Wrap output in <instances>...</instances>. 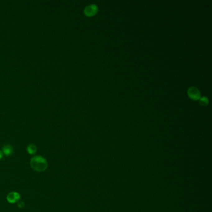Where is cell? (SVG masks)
I'll return each instance as SVG.
<instances>
[{
    "mask_svg": "<svg viewBox=\"0 0 212 212\" xmlns=\"http://www.w3.org/2000/svg\"><path fill=\"white\" fill-rule=\"evenodd\" d=\"M98 11V7L95 4H90L84 9V13L87 16H93Z\"/></svg>",
    "mask_w": 212,
    "mask_h": 212,
    "instance_id": "3957f363",
    "label": "cell"
},
{
    "mask_svg": "<svg viewBox=\"0 0 212 212\" xmlns=\"http://www.w3.org/2000/svg\"><path fill=\"white\" fill-rule=\"evenodd\" d=\"M2 157H3V154H2V152H1V151H0V160L2 158Z\"/></svg>",
    "mask_w": 212,
    "mask_h": 212,
    "instance_id": "9c48e42d",
    "label": "cell"
},
{
    "mask_svg": "<svg viewBox=\"0 0 212 212\" xmlns=\"http://www.w3.org/2000/svg\"><path fill=\"white\" fill-rule=\"evenodd\" d=\"M20 199V195L16 192L9 193L7 196V200L10 204H15Z\"/></svg>",
    "mask_w": 212,
    "mask_h": 212,
    "instance_id": "277c9868",
    "label": "cell"
},
{
    "mask_svg": "<svg viewBox=\"0 0 212 212\" xmlns=\"http://www.w3.org/2000/svg\"><path fill=\"white\" fill-rule=\"evenodd\" d=\"M17 206L19 207V208H22L24 206V203L22 201H20L18 202Z\"/></svg>",
    "mask_w": 212,
    "mask_h": 212,
    "instance_id": "ba28073f",
    "label": "cell"
},
{
    "mask_svg": "<svg viewBox=\"0 0 212 212\" xmlns=\"http://www.w3.org/2000/svg\"><path fill=\"white\" fill-rule=\"evenodd\" d=\"M31 168L37 172H44L47 168V162L42 156H36L31 158L30 161Z\"/></svg>",
    "mask_w": 212,
    "mask_h": 212,
    "instance_id": "6da1fadb",
    "label": "cell"
},
{
    "mask_svg": "<svg viewBox=\"0 0 212 212\" xmlns=\"http://www.w3.org/2000/svg\"><path fill=\"white\" fill-rule=\"evenodd\" d=\"M27 151L29 154H34L37 151V148L34 144H29L27 148Z\"/></svg>",
    "mask_w": 212,
    "mask_h": 212,
    "instance_id": "8992f818",
    "label": "cell"
},
{
    "mask_svg": "<svg viewBox=\"0 0 212 212\" xmlns=\"http://www.w3.org/2000/svg\"><path fill=\"white\" fill-rule=\"evenodd\" d=\"M199 102L202 105H207L209 104V98L206 97H200L199 99Z\"/></svg>",
    "mask_w": 212,
    "mask_h": 212,
    "instance_id": "52a82bcc",
    "label": "cell"
},
{
    "mask_svg": "<svg viewBox=\"0 0 212 212\" xmlns=\"http://www.w3.org/2000/svg\"><path fill=\"white\" fill-rule=\"evenodd\" d=\"M13 153V148L9 144L5 145L2 148V154L6 155V156H11Z\"/></svg>",
    "mask_w": 212,
    "mask_h": 212,
    "instance_id": "5b68a950",
    "label": "cell"
},
{
    "mask_svg": "<svg viewBox=\"0 0 212 212\" xmlns=\"http://www.w3.org/2000/svg\"><path fill=\"white\" fill-rule=\"evenodd\" d=\"M189 97L194 100H197L200 98V92L199 90L196 87H191L187 91Z\"/></svg>",
    "mask_w": 212,
    "mask_h": 212,
    "instance_id": "7a4b0ae2",
    "label": "cell"
}]
</instances>
